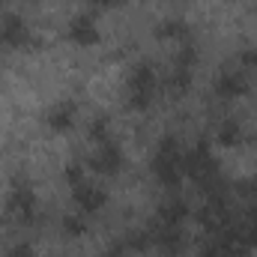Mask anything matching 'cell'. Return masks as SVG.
<instances>
[{"label": "cell", "mask_w": 257, "mask_h": 257, "mask_svg": "<svg viewBox=\"0 0 257 257\" xmlns=\"http://www.w3.org/2000/svg\"><path fill=\"white\" fill-rule=\"evenodd\" d=\"M150 239H153V245L162 251L165 257H177L183 251V227H174V224H159L156 221V227L150 230Z\"/></svg>", "instance_id": "277c9868"}, {"label": "cell", "mask_w": 257, "mask_h": 257, "mask_svg": "<svg viewBox=\"0 0 257 257\" xmlns=\"http://www.w3.org/2000/svg\"><path fill=\"white\" fill-rule=\"evenodd\" d=\"M75 203L81 212H99L108 203V194L90 183H81V186H75Z\"/></svg>", "instance_id": "ba28073f"}, {"label": "cell", "mask_w": 257, "mask_h": 257, "mask_svg": "<svg viewBox=\"0 0 257 257\" xmlns=\"http://www.w3.org/2000/svg\"><path fill=\"white\" fill-rule=\"evenodd\" d=\"M153 96H156V72L147 63L135 66L128 78V105L135 111H147L153 105Z\"/></svg>", "instance_id": "7a4b0ae2"}, {"label": "cell", "mask_w": 257, "mask_h": 257, "mask_svg": "<svg viewBox=\"0 0 257 257\" xmlns=\"http://www.w3.org/2000/svg\"><path fill=\"white\" fill-rule=\"evenodd\" d=\"M159 36H162V39H186V36H189V27H186L183 21L171 18V21H165V24L159 27Z\"/></svg>", "instance_id": "5bb4252c"}, {"label": "cell", "mask_w": 257, "mask_h": 257, "mask_svg": "<svg viewBox=\"0 0 257 257\" xmlns=\"http://www.w3.org/2000/svg\"><path fill=\"white\" fill-rule=\"evenodd\" d=\"M3 257H33V251H30V245H15V248H9Z\"/></svg>", "instance_id": "ac0fdd59"}, {"label": "cell", "mask_w": 257, "mask_h": 257, "mask_svg": "<svg viewBox=\"0 0 257 257\" xmlns=\"http://www.w3.org/2000/svg\"><path fill=\"white\" fill-rule=\"evenodd\" d=\"M69 39H72L75 45H96V42H99V27H96V21H93L90 15L72 18V24H69Z\"/></svg>", "instance_id": "52a82bcc"}, {"label": "cell", "mask_w": 257, "mask_h": 257, "mask_svg": "<svg viewBox=\"0 0 257 257\" xmlns=\"http://www.w3.org/2000/svg\"><path fill=\"white\" fill-rule=\"evenodd\" d=\"M6 215L15 224H30L36 218V194H33V189H27L24 183H15V189L6 197Z\"/></svg>", "instance_id": "3957f363"}, {"label": "cell", "mask_w": 257, "mask_h": 257, "mask_svg": "<svg viewBox=\"0 0 257 257\" xmlns=\"http://www.w3.org/2000/svg\"><path fill=\"white\" fill-rule=\"evenodd\" d=\"M66 183L81 186V183H84V168H81V165H69V168H66Z\"/></svg>", "instance_id": "e0dca14e"}, {"label": "cell", "mask_w": 257, "mask_h": 257, "mask_svg": "<svg viewBox=\"0 0 257 257\" xmlns=\"http://www.w3.org/2000/svg\"><path fill=\"white\" fill-rule=\"evenodd\" d=\"M75 117H78V108H75L72 102H60V105H54V108L48 111V128H54V132H69V128L75 126Z\"/></svg>", "instance_id": "30bf717a"}, {"label": "cell", "mask_w": 257, "mask_h": 257, "mask_svg": "<svg viewBox=\"0 0 257 257\" xmlns=\"http://www.w3.org/2000/svg\"><path fill=\"white\" fill-rule=\"evenodd\" d=\"M183 153H180V141L177 138H162L159 150H156V159H153V174L159 177L162 186L168 189H177L180 180H183Z\"/></svg>", "instance_id": "6da1fadb"}, {"label": "cell", "mask_w": 257, "mask_h": 257, "mask_svg": "<svg viewBox=\"0 0 257 257\" xmlns=\"http://www.w3.org/2000/svg\"><path fill=\"white\" fill-rule=\"evenodd\" d=\"M90 135L96 138V141H108V120L105 117H99V120H93V126H90Z\"/></svg>", "instance_id": "2e32d148"}, {"label": "cell", "mask_w": 257, "mask_h": 257, "mask_svg": "<svg viewBox=\"0 0 257 257\" xmlns=\"http://www.w3.org/2000/svg\"><path fill=\"white\" fill-rule=\"evenodd\" d=\"M93 171L96 174H102V177H114V174H120L123 171V153H120V147L117 144H111V141H105L102 147H99V153L93 156Z\"/></svg>", "instance_id": "5b68a950"}, {"label": "cell", "mask_w": 257, "mask_h": 257, "mask_svg": "<svg viewBox=\"0 0 257 257\" xmlns=\"http://www.w3.org/2000/svg\"><path fill=\"white\" fill-rule=\"evenodd\" d=\"M171 93H177V96H186L189 90H192V69H186V66H177L174 69V75H171Z\"/></svg>", "instance_id": "7c38bea8"}, {"label": "cell", "mask_w": 257, "mask_h": 257, "mask_svg": "<svg viewBox=\"0 0 257 257\" xmlns=\"http://www.w3.org/2000/svg\"><path fill=\"white\" fill-rule=\"evenodd\" d=\"M186 215H189V203L174 197V200H165V203H162V209H159V224H174V227H183Z\"/></svg>", "instance_id": "8fae6325"}, {"label": "cell", "mask_w": 257, "mask_h": 257, "mask_svg": "<svg viewBox=\"0 0 257 257\" xmlns=\"http://www.w3.org/2000/svg\"><path fill=\"white\" fill-rule=\"evenodd\" d=\"M84 230H87V224H84L81 215H66L63 218V233H69V236H81Z\"/></svg>", "instance_id": "9a60e30c"}, {"label": "cell", "mask_w": 257, "mask_h": 257, "mask_svg": "<svg viewBox=\"0 0 257 257\" xmlns=\"http://www.w3.org/2000/svg\"><path fill=\"white\" fill-rule=\"evenodd\" d=\"M215 93L221 99H239V96L248 93V81L242 75H236V72H227V75H221L215 81Z\"/></svg>", "instance_id": "9c48e42d"}, {"label": "cell", "mask_w": 257, "mask_h": 257, "mask_svg": "<svg viewBox=\"0 0 257 257\" xmlns=\"http://www.w3.org/2000/svg\"><path fill=\"white\" fill-rule=\"evenodd\" d=\"M0 42L6 48H27L30 45V30L24 24L21 15H6L3 27H0Z\"/></svg>", "instance_id": "8992f818"}, {"label": "cell", "mask_w": 257, "mask_h": 257, "mask_svg": "<svg viewBox=\"0 0 257 257\" xmlns=\"http://www.w3.org/2000/svg\"><path fill=\"white\" fill-rule=\"evenodd\" d=\"M218 141H221L224 147H239V144H242V128H239V123H233V120L221 123V126H218Z\"/></svg>", "instance_id": "4fadbf2b"}, {"label": "cell", "mask_w": 257, "mask_h": 257, "mask_svg": "<svg viewBox=\"0 0 257 257\" xmlns=\"http://www.w3.org/2000/svg\"><path fill=\"white\" fill-rule=\"evenodd\" d=\"M242 63H245V66H257V48H251V51H242Z\"/></svg>", "instance_id": "d6986e66"}, {"label": "cell", "mask_w": 257, "mask_h": 257, "mask_svg": "<svg viewBox=\"0 0 257 257\" xmlns=\"http://www.w3.org/2000/svg\"><path fill=\"white\" fill-rule=\"evenodd\" d=\"M84 3H90V6H96V9H111L117 0H84Z\"/></svg>", "instance_id": "ffe728a7"}]
</instances>
